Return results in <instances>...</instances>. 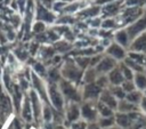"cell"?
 <instances>
[{"instance_id": "obj_20", "label": "cell", "mask_w": 146, "mask_h": 129, "mask_svg": "<svg viewBox=\"0 0 146 129\" xmlns=\"http://www.w3.org/2000/svg\"><path fill=\"white\" fill-rule=\"evenodd\" d=\"M97 78H98V76H97V72H96L95 67H89V68L86 71V73L83 74V81H84L87 84L96 82Z\"/></svg>"}, {"instance_id": "obj_27", "label": "cell", "mask_w": 146, "mask_h": 129, "mask_svg": "<svg viewBox=\"0 0 146 129\" xmlns=\"http://www.w3.org/2000/svg\"><path fill=\"white\" fill-rule=\"evenodd\" d=\"M23 116H24V119L27 120V121H31V119H32V112H31L30 103H29L27 99H26L25 103H24V107H23Z\"/></svg>"}, {"instance_id": "obj_4", "label": "cell", "mask_w": 146, "mask_h": 129, "mask_svg": "<svg viewBox=\"0 0 146 129\" xmlns=\"http://www.w3.org/2000/svg\"><path fill=\"white\" fill-rule=\"evenodd\" d=\"M146 30V15L141 16L139 19H137L135 23L130 24L127 27V33L129 35L130 41L135 40L138 35H140L141 33H144V31Z\"/></svg>"}, {"instance_id": "obj_3", "label": "cell", "mask_w": 146, "mask_h": 129, "mask_svg": "<svg viewBox=\"0 0 146 129\" xmlns=\"http://www.w3.org/2000/svg\"><path fill=\"white\" fill-rule=\"evenodd\" d=\"M62 74L65 78V80L68 81H79L82 76V70L75 65L73 62H66V64L63 66Z\"/></svg>"}, {"instance_id": "obj_8", "label": "cell", "mask_w": 146, "mask_h": 129, "mask_svg": "<svg viewBox=\"0 0 146 129\" xmlns=\"http://www.w3.org/2000/svg\"><path fill=\"white\" fill-rule=\"evenodd\" d=\"M106 54H107V56L114 58L115 61H122L127 56L124 48L116 42H113L108 46V48L106 49Z\"/></svg>"}, {"instance_id": "obj_7", "label": "cell", "mask_w": 146, "mask_h": 129, "mask_svg": "<svg viewBox=\"0 0 146 129\" xmlns=\"http://www.w3.org/2000/svg\"><path fill=\"white\" fill-rule=\"evenodd\" d=\"M49 97H50V100H51L52 105L55 106V108L58 111H62L63 104H64V98H63L60 90L55 84H51L49 87Z\"/></svg>"}, {"instance_id": "obj_34", "label": "cell", "mask_w": 146, "mask_h": 129, "mask_svg": "<svg viewBox=\"0 0 146 129\" xmlns=\"http://www.w3.org/2000/svg\"><path fill=\"white\" fill-rule=\"evenodd\" d=\"M43 118H44L46 121H50L51 118H52V113H51V111H50V108L48 106H46L43 108Z\"/></svg>"}, {"instance_id": "obj_23", "label": "cell", "mask_w": 146, "mask_h": 129, "mask_svg": "<svg viewBox=\"0 0 146 129\" xmlns=\"http://www.w3.org/2000/svg\"><path fill=\"white\" fill-rule=\"evenodd\" d=\"M32 80H33V84H34V87L38 89V91H39V94L46 99L47 98V95H46V91H44V88H43V84H42V82H41V80L33 73L32 74Z\"/></svg>"}, {"instance_id": "obj_1", "label": "cell", "mask_w": 146, "mask_h": 129, "mask_svg": "<svg viewBox=\"0 0 146 129\" xmlns=\"http://www.w3.org/2000/svg\"><path fill=\"white\" fill-rule=\"evenodd\" d=\"M59 90L63 95V97L67 98L68 100L73 103H79L82 99V92H80L71 81L62 79L59 82Z\"/></svg>"}, {"instance_id": "obj_35", "label": "cell", "mask_w": 146, "mask_h": 129, "mask_svg": "<svg viewBox=\"0 0 146 129\" xmlns=\"http://www.w3.org/2000/svg\"><path fill=\"white\" fill-rule=\"evenodd\" d=\"M102 26L105 27V29L114 27V26H115V22H114V19H112V18H110V19H105V21L102 23Z\"/></svg>"}, {"instance_id": "obj_25", "label": "cell", "mask_w": 146, "mask_h": 129, "mask_svg": "<svg viewBox=\"0 0 146 129\" xmlns=\"http://www.w3.org/2000/svg\"><path fill=\"white\" fill-rule=\"evenodd\" d=\"M31 99H32L34 115H35V118H38L39 116V113H40V110H39V99H38V96H36V94L34 91H31Z\"/></svg>"}, {"instance_id": "obj_40", "label": "cell", "mask_w": 146, "mask_h": 129, "mask_svg": "<svg viewBox=\"0 0 146 129\" xmlns=\"http://www.w3.org/2000/svg\"><path fill=\"white\" fill-rule=\"evenodd\" d=\"M87 129H100V127L97 123H91L90 126L87 127Z\"/></svg>"}, {"instance_id": "obj_22", "label": "cell", "mask_w": 146, "mask_h": 129, "mask_svg": "<svg viewBox=\"0 0 146 129\" xmlns=\"http://www.w3.org/2000/svg\"><path fill=\"white\" fill-rule=\"evenodd\" d=\"M110 91L113 94V96H114L117 100L124 99V98H125V95H127V94L124 92V90L122 89L121 86H112L111 89H110Z\"/></svg>"}, {"instance_id": "obj_26", "label": "cell", "mask_w": 146, "mask_h": 129, "mask_svg": "<svg viewBox=\"0 0 146 129\" xmlns=\"http://www.w3.org/2000/svg\"><path fill=\"white\" fill-rule=\"evenodd\" d=\"M121 87L125 94H129V92L136 90V86H135L133 81H129V80H124V82L121 84Z\"/></svg>"}, {"instance_id": "obj_43", "label": "cell", "mask_w": 146, "mask_h": 129, "mask_svg": "<svg viewBox=\"0 0 146 129\" xmlns=\"http://www.w3.org/2000/svg\"><path fill=\"white\" fill-rule=\"evenodd\" d=\"M141 129H146V127H144V128H141Z\"/></svg>"}, {"instance_id": "obj_10", "label": "cell", "mask_w": 146, "mask_h": 129, "mask_svg": "<svg viewBox=\"0 0 146 129\" xmlns=\"http://www.w3.org/2000/svg\"><path fill=\"white\" fill-rule=\"evenodd\" d=\"M99 102H102L103 104L107 105L108 107H111L113 111L117 108V103L119 100L113 96V94L110 91V89H103V91L99 95Z\"/></svg>"}, {"instance_id": "obj_17", "label": "cell", "mask_w": 146, "mask_h": 129, "mask_svg": "<svg viewBox=\"0 0 146 129\" xmlns=\"http://www.w3.org/2000/svg\"><path fill=\"white\" fill-rule=\"evenodd\" d=\"M143 96H144V95L141 94V91H139V90L136 89V90H133V91L127 94L124 99H127L128 102H130V103H132V104H135V105H139V103H140Z\"/></svg>"}, {"instance_id": "obj_2", "label": "cell", "mask_w": 146, "mask_h": 129, "mask_svg": "<svg viewBox=\"0 0 146 129\" xmlns=\"http://www.w3.org/2000/svg\"><path fill=\"white\" fill-rule=\"evenodd\" d=\"M80 110H81V116H82L83 121L95 123V121L98 120L97 105L94 104L92 100H86L80 106Z\"/></svg>"}, {"instance_id": "obj_28", "label": "cell", "mask_w": 146, "mask_h": 129, "mask_svg": "<svg viewBox=\"0 0 146 129\" xmlns=\"http://www.w3.org/2000/svg\"><path fill=\"white\" fill-rule=\"evenodd\" d=\"M76 64L81 70H83V68H86L90 65V57H78L76 58Z\"/></svg>"}, {"instance_id": "obj_30", "label": "cell", "mask_w": 146, "mask_h": 129, "mask_svg": "<svg viewBox=\"0 0 146 129\" xmlns=\"http://www.w3.org/2000/svg\"><path fill=\"white\" fill-rule=\"evenodd\" d=\"M49 78H50V80H51L52 82H56V81H60V80H62V79H60V73L58 72L57 68L50 70V72H49Z\"/></svg>"}, {"instance_id": "obj_15", "label": "cell", "mask_w": 146, "mask_h": 129, "mask_svg": "<svg viewBox=\"0 0 146 129\" xmlns=\"http://www.w3.org/2000/svg\"><path fill=\"white\" fill-rule=\"evenodd\" d=\"M132 81H133L137 90H139V91H145L146 90V74L144 72L135 73Z\"/></svg>"}, {"instance_id": "obj_6", "label": "cell", "mask_w": 146, "mask_h": 129, "mask_svg": "<svg viewBox=\"0 0 146 129\" xmlns=\"http://www.w3.org/2000/svg\"><path fill=\"white\" fill-rule=\"evenodd\" d=\"M103 91V89L96 83H89L86 84L83 88V94H82V98L86 100H94L96 98H99L100 92Z\"/></svg>"}, {"instance_id": "obj_11", "label": "cell", "mask_w": 146, "mask_h": 129, "mask_svg": "<svg viewBox=\"0 0 146 129\" xmlns=\"http://www.w3.org/2000/svg\"><path fill=\"white\" fill-rule=\"evenodd\" d=\"M81 116V110H80V106L78 105V103H73L71 102L68 107H67V111H66V119H67V122L68 123H73L75 121H78Z\"/></svg>"}, {"instance_id": "obj_9", "label": "cell", "mask_w": 146, "mask_h": 129, "mask_svg": "<svg viewBox=\"0 0 146 129\" xmlns=\"http://www.w3.org/2000/svg\"><path fill=\"white\" fill-rule=\"evenodd\" d=\"M129 49H130V51L141 53V54L146 55V33H141L135 40H132L130 42Z\"/></svg>"}, {"instance_id": "obj_42", "label": "cell", "mask_w": 146, "mask_h": 129, "mask_svg": "<svg viewBox=\"0 0 146 129\" xmlns=\"http://www.w3.org/2000/svg\"><path fill=\"white\" fill-rule=\"evenodd\" d=\"M108 129H121L120 127H115V126H113V127H111V128H108Z\"/></svg>"}, {"instance_id": "obj_16", "label": "cell", "mask_w": 146, "mask_h": 129, "mask_svg": "<svg viewBox=\"0 0 146 129\" xmlns=\"http://www.w3.org/2000/svg\"><path fill=\"white\" fill-rule=\"evenodd\" d=\"M97 111H98V114L102 116V118H108V116H114V111L108 107L107 105L103 104L102 102H98L97 103Z\"/></svg>"}, {"instance_id": "obj_19", "label": "cell", "mask_w": 146, "mask_h": 129, "mask_svg": "<svg viewBox=\"0 0 146 129\" xmlns=\"http://www.w3.org/2000/svg\"><path fill=\"white\" fill-rule=\"evenodd\" d=\"M97 124L100 127V129H108L113 126H115V118L108 116V118H99L97 120Z\"/></svg>"}, {"instance_id": "obj_13", "label": "cell", "mask_w": 146, "mask_h": 129, "mask_svg": "<svg viewBox=\"0 0 146 129\" xmlns=\"http://www.w3.org/2000/svg\"><path fill=\"white\" fill-rule=\"evenodd\" d=\"M117 112L119 113H132V112H137L138 110V105H135L130 102H128L127 99H121L117 103Z\"/></svg>"}, {"instance_id": "obj_29", "label": "cell", "mask_w": 146, "mask_h": 129, "mask_svg": "<svg viewBox=\"0 0 146 129\" xmlns=\"http://www.w3.org/2000/svg\"><path fill=\"white\" fill-rule=\"evenodd\" d=\"M96 83H97L102 89H105V88L110 84L107 75H100V76H98L97 80H96Z\"/></svg>"}, {"instance_id": "obj_12", "label": "cell", "mask_w": 146, "mask_h": 129, "mask_svg": "<svg viewBox=\"0 0 146 129\" xmlns=\"http://www.w3.org/2000/svg\"><path fill=\"white\" fill-rule=\"evenodd\" d=\"M107 78H108V82H110L111 86H121V84L124 82V80H125L119 66L114 67V68L107 74Z\"/></svg>"}, {"instance_id": "obj_39", "label": "cell", "mask_w": 146, "mask_h": 129, "mask_svg": "<svg viewBox=\"0 0 146 129\" xmlns=\"http://www.w3.org/2000/svg\"><path fill=\"white\" fill-rule=\"evenodd\" d=\"M76 8H78V5L75 3L74 6H73V5H71V6H68L67 8H65V10H66V11H71V10H73V11H74V10H76Z\"/></svg>"}, {"instance_id": "obj_31", "label": "cell", "mask_w": 146, "mask_h": 129, "mask_svg": "<svg viewBox=\"0 0 146 129\" xmlns=\"http://www.w3.org/2000/svg\"><path fill=\"white\" fill-rule=\"evenodd\" d=\"M87 122L86 121H81L78 120L73 123H71V129H87Z\"/></svg>"}, {"instance_id": "obj_36", "label": "cell", "mask_w": 146, "mask_h": 129, "mask_svg": "<svg viewBox=\"0 0 146 129\" xmlns=\"http://www.w3.org/2000/svg\"><path fill=\"white\" fill-rule=\"evenodd\" d=\"M56 48L59 51H66V50L70 49V45H67L66 42H59V43L56 45Z\"/></svg>"}, {"instance_id": "obj_24", "label": "cell", "mask_w": 146, "mask_h": 129, "mask_svg": "<svg viewBox=\"0 0 146 129\" xmlns=\"http://www.w3.org/2000/svg\"><path fill=\"white\" fill-rule=\"evenodd\" d=\"M119 67H120V70H121V72H122V74H123V76H124L125 80H129V81H132L133 80L135 72L131 68H129L124 63H121V65Z\"/></svg>"}, {"instance_id": "obj_38", "label": "cell", "mask_w": 146, "mask_h": 129, "mask_svg": "<svg viewBox=\"0 0 146 129\" xmlns=\"http://www.w3.org/2000/svg\"><path fill=\"white\" fill-rule=\"evenodd\" d=\"M42 30H43V24H42V23H38V24H35V26H34V31L40 32V31H42Z\"/></svg>"}, {"instance_id": "obj_32", "label": "cell", "mask_w": 146, "mask_h": 129, "mask_svg": "<svg viewBox=\"0 0 146 129\" xmlns=\"http://www.w3.org/2000/svg\"><path fill=\"white\" fill-rule=\"evenodd\" d=\"M117 8H119V3H111L110 6H106L105 8H104V10L105 11H108L107 14H111V15H113V14H115L116 13V10H117Z\"/></svg>"}, {"instance_id": "obj_33", "label": "cell", "mask_w": 146, "mask_h": 129, "mask_svg": "<svg viewBox=\"0 0 146 129\" xmlns=\"http://www.w3.org/2000/svg\"><path fill=\"white\" fill-rule=\"evenodd\" d=\"M34 70H35L36 73L40 74V75H44V74H46V68H44V66H43L42 64H40V63H36V64L34 65Z\"/></svg>"}, {"instance_id": "obj_21", "label": "cell", "mask_w": 146, "mask_h": 129, "mask_svg": "<svg viewBox=\"0 0 146 129\" xmlns=\"http://www.w3.org/2000/svg\"><path fill=\"white\" fill-rule=\"evenodd\" d=\"M129 58H131L132 61L137 62L140 65H145L146 64V55L141 54V53H136V51H130L129 54Z\"/></svg>"}, {"instance_id": "obj_18", "label": "cell", "mask_w": 146, "mask_h": 129, "mask_svg": "<svg viewBox=\"0 0 146 129\" xmlns=\"http://www.w3.org/2000/svg\"><path fill=\"white\" fill-rule=\"evenodd\" d=\"M129 68H131L135 73H141V72H144L145 71V67H144V65H140V64H138L137 62H135V61H132L131 58H129V57H127V58H124V62H123Z\"/></svg>"}, {"instance_id": "obj_5", "label": "cell", "mask_w": 146, "mask_h": 129, "mask_svg": "<svg viewBox=\"0 0 146 129\" xmlns=\"http://www.w3.org/2000/svg\"><path fill=\"white\" fill-rule=\"evenodd\" d=\"M114 67H116V61L110 56H104L100 62L96 65L95 70L97 72V74H100V75H105V74H108Z\"/></svg>"}, {"instance_id": "obj_41", "label": "cell", "mask_w": 146, "mask_h": 129, "mask_svg": "<svg viewBox=\"0 0 146 129\" xmlns=\"http://www.w3.org/2000/svg\"><path fill=\"white\" fill-rule=\"evenodd\" d=\"M3 112H5V111H3V108H2V106L0 105V118L2 116V114H3Z\"/></svg>"}, {"instance_id": "obj_37", "label": "cell", "mask_w": 146, "mask_h": 129, "mask_svg": "<svg viewBox=\"0 0 146 129\" xmlns=\"http://www.w3.org/2000/svg\"><path fill=\"white\" fill-rule=\"evenodd\" d=\"M139 107H140V110L146 114V96H145V95L143 96V98H141V100H140V103H139Z\"/></svg>"}, {"instance_id": "obj_14", "label": "cell", "mask_w": 146, "mask_h": 129, "mask_svg": "<svg viewBox=\"0 0 146 129\" xmlns=\"http://www.w3.org/2000/svg\"><path fill=\"white\" fill-rule=\"evenodd\" d=\"M115 42L119 43L120 46H122L123 48L125 47H129L130 46V39H129V35L127 33L125 30H120L115 33Z\"/></svg>"}, {"instance_id": "obj_44", "label": "cell", "mask_w": 146, "mask_h": 129, "mask_svg": "<svg viewBox=\"0 0 146 129\" xmlns=\"http://www.w3.org/2000/svg\"><path fill=\"white\" fill-rule=\"evenodd\" d=\"M145 96H146V90H145Z\"/></svg>"}]
</instances>
